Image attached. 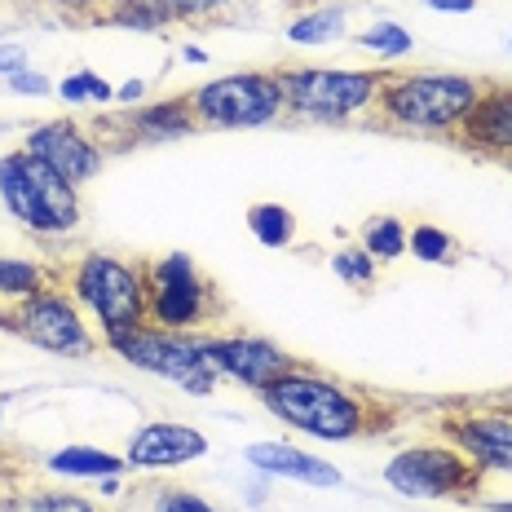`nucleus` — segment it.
Segmentation results:
<instances>
[{"instance_id": "nucleus-1", "label": "nucleus", "mask_w": 512, "mask_h": 512, "mask_svg": "<svg viewBox=\"0 0 512 512\" xmlns=\"http://www.w3.org/2000/svg\"><path fill=\"white\" fill-rule=\"evenodd\" d=\"M261 402L274 420L292 424V429L318 437V442H354V437L376 429L367 398H358L345 384L318 376L309 367L287 371L283 380L261 389Z\"/></svg>"}, {"instance_id": "nucleus-2", "label": "nucleus", "mask_w": 512, "mask_h": 512, "mask_svg": "<svg viewBox=\"0 0 512 512\" xmlns=\"http://www.w3.org/2000/svg\"><path fill=\"white\" fill-rule=\"evenodd\" d=\"M482 93H486V84L473 76H455V71H407V76L384 80L376 106L393 128L455 133Z\"/></svg>"}, {"instance_id": "nucleus-3", "label": "nucleus", "mask_w": 512, "mask_h": 512, "mask_svg": "<svg viewBox=\"0 0 512 512\" xmlns=\"http://www.w3.org/2000/svg\"><path fill=\"white\" fill-rule=\"evenodd\" d=\"M0 204L36 234H71L80 226V190L31 151L0 155Z\"/></svg>"}, {"instance_id": "nucleus-4", "label": "nucleus", "mask_w": 512, "mask_h": 512, "mask_svg": "<svg viewBox=\"0 0 512 512\" xmlns=\"http://www.w3.org/2000/svg\"><path fill=\"white\" fill-rule=\"evenodd\" d=\"M389 71H349V67H279L283 102L292 115L314 124H345L376 106Z\"/></svg>"}, {"instance_id": "nucleus-5", "label": "nucleus", "mask_w": 512, "mask_h": 512, "mask_svg": "<svg viewBox=\"0 0 512 512\" xmlns=\"http://www.w3.org/2000/svg\"><path fill=\"white\" fill-rule=\"evenodd\" d=\"M71 296L93 309L102 340H115L133 327H146V270L120 261V256L89 252L71 265Z\"/></svg>"}, {"instance_id": "nucleus-6", "label": "nucleus", "mask_w": 512, "mask_h": 512, "mask_svg": "<svg viewBox=\"0 0 512 512\" xmlns=\"http://www.w3.org/2000/svg\"><path fill=\"white\" fill-rule=\"evenodd\" d=\"M186 98L199 128H265L287 111L279 71H234L199 84Z\"/></svg>"}, {"instance_id": "nucleus-7", "label": "nucleus", "mask_w": 512, "mask_h": 512, "mask_svg": "<svg viewBox=\"0 0 512 512\" xmlns=\"http://www.w3.org/2000/svg\"><path fill=\"white\" fill-rule=\"evenodd\" d=\"M106 349H115L124 362H133L137 371H151L159 380H173L177 389L186 393H212L217 389V371L208 367L204 358V340L195 332H164V327L146 323V327H133V332L106 340Z\"/></svg>"}, {"instance_id": "nucleus-8", "label": "nucleus", "mask_w": 512, "mask_h": 512, "mask_svg": "<svg viewBox=\"0 0 512 512\" xmlns=\"http://www.w3.org/2000/svg\"><path fill=\"white\" fill-rule=\"evenodd\" d=\"M0 327L14 336H23L27 345L45 349L58 358H89L98 354V336L84 327L80 305L67 287H45V292L27 296V301L0 309Z\"/></svg>"}, {"instance_id": "nucleus-9", "label": "nucleus", "mask_w": 512, "mask_h": 512, "mask_svg": "<svg viewBox=\"0 0 512 512\" xmlns=\"http://www.w3.org/2000/svg\"><path fill=\"white\" fill-rule=\"evenodd\" d=\"M221 314V301L212 283L199 274V265L186 252H168L155 265H146V318L164 332H190Z\"/></svg>"}, {"instance_id": "nucleus-10", "label": "nucleus", "mask_w": 512, "mask_h": 512, "mask_svg": "<svg viewBox=\"0 0 512 512\" xmlns=\"http://www.w3.org/2000/svg\"><path fill=\"white\" fill-rule=\"evenodd\" d=\"M384 482L411 499H468L482 486V468L455 442H424L393 455Z\"/></svg>"}, {"instance_id": "nucleus-11", "label": "nucleus", "mask_w": 512, "mask_h": 512, "mask_svg": "<svg viewBox=\"0 0 512 512\" xmlns=\"http://www.w3.org/2000/svg\"><path fill=\"white\" fill-rule=\"evenodd\" d=\"M204 340V358H208V367L217 371V376H230L234 384H243V389H270L274 380H283L287 371H296V367H305L301 358H292V354H283L274 340H265V336H243V332H234V336H199Z\"/></svg>"}, {"instance_id": "nucleus-12", "label": "nucleus", "mask_w": 512, "mask_h": 512, "mask_svg": "<svg viewBox=\"0 0 512 512\" xmlns=\"http://www.w3.org/2000/svg\"><path fill=\"white\" fill-rule=\"evenodd\" d=\"M23 151L40 155L53 173H62L71 186H84L89 177H98L102 159H106V146L93 133H84L76 120H49V124L31 128Z\"/></svg>"}, {"instance_id": "nucleus-13", "label": "nucleus", "mask_w": 512, "mask_h": 512, "mask_svg": "<svg viewBox=\"0 0 512 512\" xmlns=\"http://www.w3.org/2000/svg\"><path fill=\"white\" fill-rule=\"evenodd\" d=\"M204 455H208V437L199 429L177 424V420H151L133 433L124 460H128V468L151 473V468H177L190 460H204Z\"/></svg>"}, {"instance_id": "nucleus-14", "label": "nucleus", "mask_w": 512, "mask_h": 512, "mask_svg": "<svg viewBox=\"0 0 512 512\" xmlns=\"http://www.w3.org/2000/svg\"><path fill=\"white\" fill-rule=\"evenodd\" d=\"M446 442L460 446L482 473H512V415H455V420H446Z\"/></svg>"}, {"instance_id": "nucleus-15", "label": "nucleus", "mask_w": 512, "mask_h": 512, "mask_svg": "<svg viewBox=\"0 0 512 512\" xmlns=\"http://www.w3.org/2000/svg\"><path fill=\"white\" fill-rule=\"evenodd\" d=\"M455 133H460V142L473 146V151L512 155V89H499V84L486 89Z\"/></svg>"}, {"instance_id": "nucleus-16", "label": "nucleus", "mask_w": 512, "mask_h": 512, "mask_svg": "<svg viewBox=\"0 0 512 512\" xmlns=\"http://www.w3.org/2000/svg\"><path fill=\"white\" fill-rule=\"evenodd\" d=\"M243 460L252 468H261V473L287 477V482H301V486H340V473L332 464L301 451V446H292V442H252L248 451H243Z\"/></svg>"}, {"instance_id": "nucleus-17", "label": "nucleus", "mask_w": 512, "mask_h": 512, "mask_svg": "<svg viewBox=\"0 0 512 512\" xmlns=\"http://www.w3.org/2000/svg\"><path fill=\"white\" fill-rule=\"evenodd\" d=\"M195 111H190V98H164L151 102L142 111L124 115V146L133 142H164V137H186L195 133Z\"/></svg>"}, {"instance_id": "nucleus-18", "label": "nucleus", "mask_w": 512, "mask_h": 512, "mask_svg": "<svg viewBox=\"0 0 512 512\" xmlns=\"http://www.w3.org/2000/svg\"><path fill=\"white\" fill-rule=\"evenodd\" d=\"M102 27H128V31H164L177 23L168 0H106L102 14L93 18Z\"/></svg>"}, {"instance_id": "nucleus-19", "label": "nucleus", "mask_w": 512, "mask_h": 512, "mask_svg": "<svg viewBox=\"0 0 512 512\" xmlns=\"http://www.w3.org/2000/svg\"><path fill=\"white\" fill-rule=\"evenodd\" d=\"M124 468H128V460H120V455H106V451H93V446H67V451L49 455V473L89 477V482H102V477H120Z\"/></svg>"}, {"instance_id": "nucleus-20", "label": "nucleus", "mask_w": 512, "mask_h": 512, "mask_svg": "<svg viewBox=\"0 0 512 512\" xmlns=\"http://www.w3.org/2000/svg\"><path fill=\"white\" fill-rule=\"evenodd\" d=\"M345 18H349V9L340 5V0H323V5L305 9L301 18L287 23V40H292V45H323V40L345 31Z\"/></svg>"}, {"instance_id": "nucleus-21", "label": "nucleus", "mask_w": 512, "mask_h": 512, "mask_svg": "<svg viewBox=\"0 0 512 512\" xmlns=\"http://www.w3.org/2000/svg\"><path fill=\"white\" fill-rule=\"evenodd\" d=\"M49 287V270L40 261H18V256H0V301L18 305L27 296L45 292Z\"/></svg>"}, {"instance_id": "nucleus-22", "label": "nucleus", "mask_w": 512, "mask_h": 512, "mask_svg": "<svg viewBox=\"0 0 512 512\" xmlns=\"http://www.w3.org/2000/svg\"><path fill=\"white\" fill-rule=\"evenodd\" d=\"M407 221L402 217H371L362 226V248H367L376 261H398L407 256Z\"/></svg>"}, {"instance_id": "nucleus-23", "label": "nucleus", "mask_w": 512, "mask_h": 512, "mask_svg": "<svg viewBox=\"0 0 512 512\" xmlns=\"http://www.w3.org/2000/svg\"><path fill=\"white\" fill-rule=\"evenodd\" d=\"M248 226L256 234V243H265V248H287L296 239V217L283 204H256L248 212Z\"/></svg>"}, {"instance_id": "nucleus-24", "label": "nucleus", "mask_w": 512, "mask_h": 512, "mask_svg": "<svg viewBox=\"0 0 512 512\" xmlns=\"http://www.w3.org/2000/svg\"><path fill=\"white\" fill-rule=\"evenodd\" d=\"M407 252L424 265H451L455 261V239L446 230H437L433 221H420V226H411V234H407Z\"/></svg>"}, {"instance_id": "nucleus-25", "label": "nucleus", "mask_w": 512, "mask_h": 512, "mask_svg": "<svg viewBox=\"0 0 512 512\" xmlns=\"http://www.w3.org/2000/svg\"><path fill=\"white\" fill-rule=\"evenodd\" d=\"M358 45L371 49V53H380V58H402V53H411L415 40H411L407 27H398V23H389V18H384V23H371L367 31H362Z\"/></svg>"}, {"instance_id": "nucleus-26", "label": "nucleus", "mask_w": 512, "mask_h": 512, "mask_svg": "<svg viewBox=\"0 0 512 512\" xmlns=\"http://www.w3.org/2000/svg\"><path fill=\"white\" fill-rule=\"evenodd\" d=\"M376 256H371L367 248H340L336 256H332V270H336V279L340 283H349V287H371L376 283Z\"/></svg>"}, {"instance_id": "nucleus-27", "label": "nucleus", "mask_w": 512, "mask_h": 512, "mask_svg": "<svg viewBox=\"0 0 512 512\" xmlns=\"http://www.w3.org/2000/svg\"><path fill=\"white\" fill-rule=\"evenodd\" d=\"M23 512H98L89 504V499L80 495H58V490H45V495H36L31 504H23Z\"/></svg>"}, {"instance_id": "nucleus-28", "label": "nucleus", "mask_w": 512, "mask_h": 512, "mask_svg": "<svg viewBox=\"0 0 512 512\" xmlns=\"http://www.w3.org/2000/svg\"><path fill=\"white\" fill-rule=\"evenodd\" d=\"M155 512H217L208 504L204 495H195V490H159V504H155Z\"/></svg>"}, {"instance_id": "nucleus-29", "label": "nucleus", "mask_w": 512, "mask_h": 512, "mask_svg": "<svg viewBox=\"0 0 512 512\" xmlns=\"http://www.w3.org/2000/svg\"><path fill=\"white\" fill-rule=\"evenodd\" d=\"M9 93H18V98H49L53 84L45 76H36V71H14L9 76Z\"/></svg>"}, {"instance_id": "nucleus-30", "label": "nucleus", "mask_w": 512, "mask_h": 512, "mask_svg": "<svg viewBox=\"0 0 512 512\" xmlns=\"http://www.w3.org/2000/svg\"><path fill=\"white\" fill-rule=\"evenodd\" d=\"M168 5H173L177 23H181V18H212L226 5H234V0H168Z\"/></svg>"}, {"instance_id": "nucleus-31", "label": "nucleus", "mask_w": 512, "mask_h": 512, "mask_svg": "<svg viewBox=\"0 0 512 512\" xmlns=\"http://www.w3.org/2000/svg\"><path fill=\"white\" fill-rule=\"evenodd\" d=\"M80 80H84V89H89V102H115V84H106L102 76H98V71H89V67H84L80 71Z\"/></svg>"}, {"instance_id": "nucleus-32", "label": "nucleus", "mask_w": 512, "mask_h": 512, "mask_svg": "<svg viewBox=\"0 0 512 512\" xmlns=\"http://www.w3.org/2000/svg\"><path fill=\"white\" fill-rule=\"evenodd\" d=\"M14 71H27V53L18 45H0V76H14Z\"/></svg>"}, {"instance_id": "nucleus-33", "label": "nucleus", "mask_w": 512, "mask_h": 512, "mask_svg": "<svg viewBox=\"0 0 512 512\" xmlns=\"http://www.w3.org/2000/svg\"><path fill=\"white\" fill-rule=\"evenodd\" d=\"M58 93H62V98H67V102H89V89H84V80H80V71H76V76H67V80H62L58 84Z\"/></svg>"}, {"instance_id": "nucleus-34", "label": "nucleus", "mask_w": 512, "mask_h": 512, "mask_svg": "<svg viewBox=\"0 0 512 512\" xmlns=\"http://www.w3.org/2000/svg\"><path fill=\"white\" fill-rule=\"evenodd\" d=\"M429 9H437V14H473L477 0H424Z\"/></svg>"}, {"instance_id": "nucleus-35", "label": "nucleus", "mask_w": 512, "mask_h": 512, "mask_svg": "<svg viewBox=\"0 0 512 512\" xmlns=\"http://www.w3.org/2000/svg\"><path fill=\"white\" fill-rule=\"evenodd\" d=\"M146 98V80H128L115 89V102H142Z\"/></svg>"}, {"instance_id": "nucleus-36", "label": "nucleus", "mask_w": 512, "mask_h": 512, "mask_svg": "<svg viewBox=\"0 0 512 512\" xmlns=\"http://www.w3.org/2000/svg\"><path fill=\"white\" fill-rule=\"evenodd\" d=\"M53 5H62V9H102L106 0H53Z\"/></svg>"}, {"instance_id": "nucleus-37", "label": "nucleus", "mask_w": 512, "mask_h": 512, "mask_svg": "<svg viewBox=\"0 0 512 512\" xmlns=\"http://www.w3.org/2000/svg\"><path fill=\"white\" fill-rule=\"evenodd\" d=\"M181 58L186 62H208V53L204 49H181Z\"/></svg>"}, {"instance_id": "nucleus-38", "label": "nucleus", "mask_w": 512, "mask_h": 512, "mask_svg": "<svg viewBox=\"0 0 512 512\" xmlns=\"http://www.w3.org/2000/svg\"><path fill=\"white\" fill-rule=\"evenodd\" d=\"M495 512H512V499H499V504H490Z\"/></svg>"}, {"instance_id": "nucleus-39", "label": "nucleus", "mask_w": 512, "mask_h": 512, "mask_svg": "<svg viewBox=\"0 0 512 512\" xmlns=\"http://www.w3.org/2000/svg\"><path fill=\"white\" fill-rule=\"evenodd\" d=\"M504 407H508V411H512V389H508V393H504Z\"/></svg>"}, {"instance_id": "nucleus-40", "label": "nucleus", "mask_w": 512, "mask_h": 512, "mask_svg": "<svg viewBox=\"0 0 512 512\" xmlns=\"http://www.w3.org/2000/svg\"><path fill=\"white\" fill-rule=\"evenodd\" d=\"M0 477H5V460H0Z\"/></svg>"}]
</instances>
